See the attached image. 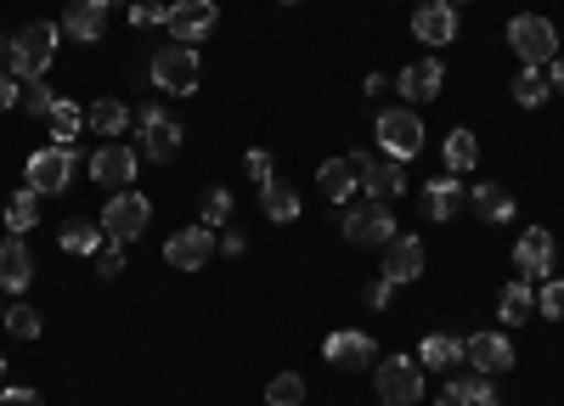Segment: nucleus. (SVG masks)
Masks as SVG:
<instances>
[{"label":"nucleus","instance_id":"cd10ccee","mask_svg":"<svg viewBox=\"0 0 564 406\" xmlns=\"http://www.w3.org/2000/svg\"><path fill=\"white\" fill-rule=\"evenodd\" d=\"M57 243H63V254H102V226L97 220H68Z\"/></svg>","mask_w":564,"mask_h":406},{"label":"nucleus","instance_id":"9d476101","mask_svg":"<svg viewBox=\"0 0 564 406\" xmlns=\"http://www.w3.org/2000/svg\"><path fill=\"white\" fill-rule=\"evenodd\" d=\"M215 23H220L215 0H175V7H164V29H170L181 45H198Z\"/></svg>","mask_w":564,"mask_h":406},{"label":"nucleus","instance_id":"c9c22d12","mask_svg":"<svg viewBox=\"0 0 564 406\" xmlns=\"http://www.w3.org/2000/svg\"><path fill=\"white\" fill-rule=\"evenodd\" d=\"M536 310L547 316V322H564V277H547L536 288Z\"/></svg>","mask_w":564,"mask_h":406},{"label":"nucleus","instance_id":"7c9ffc66","mask_svg":"<svg viewBox=\"0 0 564 406\" xmlns=\"http://www.w3.org/2000/svg\"><path fill=\"white\" fill-rule=\"evenodd\" d=\"M45 124H52V142H57V147H68L74 135H79V124H85V108H79V102H68V97H57V108H52V119H45Z\"/></svg>","mask_w":564,"mask_h":406},{"label":"nucleus","instance_id":"8fccbe9b","mask_svg":"<svg viewBox=\"0 0 564 406\" xmlns=\"http://www.w3.org/2000/svg\"><path fill=\"white\" fill-rule=\"evenodd\" d=\"M108 7H124V12H130V0H108Z\"/></svg>","mask_w":564,"mask_h":406},{"label":"nucleus","instance_id":"de8ad7c7","mask_svg":"<svg viewBox=\"0 0 564 406\" xmlns=\"http://www.w3.org/2000/svg\"><path fill=\"white\" fill-rule=\"evenodd\" d=\"M441 406H468V395H463V384H446V389H441Z\"/></svg>","mask_w":564,"mask_h":406},{"label":"nucleus","instance_id":"aec40b11","mask_svg":"<svg viewBox=\"0 0 564 406\" xmlns=\"http://www.w3.org/2000/svg\"><path fill=\"white\" fill-rule=\"evenodd\" d=\"M108 29V0H68V12H63V34L68 40H102Z\"/></svg>","mask_w":564,"mask_h":406},{"label":"nucleus","instance_id":"58836bf2","mask_svg":"<svg viewBox=\"0 0 564 406\" xmlns=\"http://www.w3.org/2000/svg\"><path fill=\"white\" fill-rule=\"evenodd\" d=\"M457 384H463L468 406H497V389L486 384V373H468V378H457Z\"/></svg>","mask_w":564,"mask_h":406},{"label":"nucleus","instance_id":"ea45409f","mask_svg":"<svg viewBox=\"0 0 564 406\" xmlns=\"http://www.w3.org/2000/svg\"><path fill=\"white\" fill-rule=\"evenodd\" d=\"M130 23L135 29H164V7H153V0H130Z\"/></svg>","mask_w":564,"mask_h":406},{"label":"nucleus","instance_id":"f704fd0d","mask_svg":"<svg viewBox=\"0 0 564 406\" xmlns=\"http://www.w3.org/2000/svg\"><path fill=\"white\" fill-rule=\"evenodd\" d=\"M90 124H97L102 135H119V130L130 124V108H124V102H113V97H102L97 108H90Z\"/></svg>","mask_w":564,"mask_h":406},{"label":"nucleus","instance_id":"4c0bfd02","mask_svg":"<svg viewBox=\"0 0 564 406\" xmlns=\"http://www.w3.org/2000/svg\"><path fill=\"white\" fill-rule=\"evenodd\" d=\"M226 215H231V193H226V187H209V193H204V226L215 232Z\"/></svg>","mask_w":564,"mask_h":406},{"label":"nucleus","instance_id":"f257e3e1","mask_svg":"<svg viewBox=\"0 0 564 406\" xmlns=\"http://www.w3.org/2000/svg\"><path fill=\"white\" fill-rule=\"evenodd\" d=\"M57 40H63L57 23H29V29L12 40V79H18V85L40 79L45 68L57 63Z\"/></svg>","mask_w":564,"mask_h":406},{"label":"nucleus","instance_id":"1a4fd4ad","mask_svg":"<svg viewBox=\"0 0 564 406\" xmlns=\"http://www.w3.org/2000/svg\"><path fill=\"white\" fill-rule=\"evenodd\" d=\"M350 164H356V175H361V193H367V198L390 204V198L406 193V164H395V158H372V153H350Z\"/></svg>","mask_w":564,"mask_h":406},{"label":"nucleus","instance_id":"ddd939ff","mask_svg":"<svg viewBox=\"0 0 564 406\" xmlns=\"http://www.w3.org/2000/svg\"><path fill=\"white\" fill-rule=\"evenodd\" d=\"M175 153H181V124L164 108H148V113H141V158L170 164Z\"/></svg>","mask_w":564,"mask_h":406},{"label":"nucleus","instance_id":"a878e982","mask_svg":"<svg viewBox=\"0 0 564 406\" xmlns=\"http://www.w3.org/2000/svg\"><path fill=\"white\" fill-rule=\"evenodd\" d=\"M468 209H475L480 220H491V226H497V220H508L520 204H513V198H508V187H497V180H480V187L468 193Z\"/></svg>","mask_w":564,"mask_h":406},{"label":"nucleus","instance_id":"423d86ee","mask_svg":"<svg viewBox=\"0 0 564 406\" xmlns=\"http://www.w3.org/2000/svg\"><path fill=\"white\" fill-rule=\"evenodd\" d=\"M390 238H395L390 204L367 198V204H350V209H345V243H356V249H384Z\"/></svg>","mask_w":564,"mask_h":406},{"label":"nucleus","instance_id":"6e6d98bb","mask_svg":"<svg viewBox=\"0 0 564 406\" xmlns=\"http://www.w3.org/2000/svg\"><path fill=\"white\" fill-rule=\"evenodd\" d=\"M452 7H463V0H452Z\"/></svg>","mask_w":564,"mask_h":406},{"label":"nucleus","instance_id":"37998d69","mask_svg":"<svg viewBox=\"0 0 564 406\" xmlns=\"http://www.w3.org/2000/svg\"><path fill=\"white\" fill-rule=\"evenodd\" d=\"M18 97H23V90H18V79H12V74H0V113H7V108H18Z\"/></svg>","mask_w":564,"mask_h":406},{"label":"nucleus","instance_id":"c03bdc74","mask_svg":"<svg viewBox=\"0 0 564 406\" xmlns=\"http://www.w3.org/2000/svg\"><path fill=\"white\" fill-rule=\"evenodd\" d=\"M0 406H45L34 389H7V395H0Z\"/></svg>","mask_w":564,"mask_h":406},{"label":"nucleus","instance_id":"4468645a","mask_svg":"<svg viewBox=\"0 0 564 406\" xmlns=\"http://www.w3.org/2000/svg\"><path fill=\"white\" fill-rule=\"evenodd\" d=\"M463 355H468V367H475V373L491 378V373H508L513 367V339L497 333V328L491 333H468L463 339Z\"/></svg>","mask_w":564,"mask_h":406},{"label":"nucleus","instance_id":"09e8293b","mask_svg":"<svg viewBox=\"0 0 564 406\" xmlns=\"http://www.w3.org/2000/svg\"><path fill=\"white\" fill-rule=\"evenodd\" d=\"M547 90H564V57H553V68H547Z\"/></svg>","mask_w":564,"mask_h":406},{"label":"nucleus","instance_id":"c85d7f7f","mask_svg":"<svg viewBox=\"0 0 564 406\" xmlns=\"http://www.w3.org/2000/svg\"><path fill=\"white\" fill-rule=\"evenodd\" d=\"M7 226H12V238H23V232H34V226H40V193H34V187L12 193V204H7Z\"/></svg>","mask_w":564,"mask_h":406},{"label":"nucleus","instance_id":"2f4dec72","mask_svg":"<svg viewBox=\"0 0 564 406\" xmlns=\"http://www.w3.org/2000/svg\"><path fill=\"white\" fill-rule=\"evenodd\" d=\"M547 97H553V90H547L542 68H520V74H513V102H520V108H542Z\"/></svg>","mask_w":564,"mask_h":406},{"label":"nucleus","instance_id":"5fc2aeb1","mask_svg":"<svg viewBox=\"0 0 564 406\" xmlns=\"http://www.w3.org/2000/svg\"><path fill=\"white\" fill-rule=\"evenodd\" d=\"M0 52H7V40H0Z\"/></svg>","mask_w":564,"mask_h":406},{"label":"nucleus","instance_id":"bb28decb","mask_svg":"<svg viewBox=\"0 0 564 406\" xmlns=\"http://www.w3.org/2000/svg\"><path fill=\"white\" fill-rule=\"evenodd\" d=\"M531 310H536V288H531V283H508V288H502V299H497L502 328H520V322H531Z\"/></svg>","mask_w":564,"mask_h":406},{"label":"nucleus","instance_id":"39448f33","mask_svg":"<svg viewBox=\"0 0 564 406\" xmlns=\"http://www.w3.org/2000/svg\"><path fill=\"white\" fill-rule=\"evenodd\" d=\"M148 220H153V204L124 187V193H113V204H102V238L108 243H135L141 232H148Z\"/></svg>","mask_w":564,"mask_h":406},{"label":"nucleus","instance_id":"6e6552de","mask_svg":"<svg viewBox=\"0 0 564 406\" xmlns=\"http://www.w3.org/2000/svg\"><path fill=\"white\" fill-rule=\"evenodd\" d=\"M68 180H74V147H40L34 158H29V187L40 193V198H57V193H68Z\"/></svg>","mask_w":564,"mask_h":406},{"label":"nucleus","instance_id":"49530a36","mask_svg":"<svg viewBox=\"0 0 564 406\" xmlns=\"http://www.w3.org/2000/svg\"><path fill=\"white\" fill-rule=\"evenodd\" d=\"M390 288H395V283H384V277H379V283L367 288V305H372V310H384V305H390Z\"/></svg>","mask_w":564,"mask_h":406},{"label":"nucleus","instance_id":"7ed1b4c3","mask_svg":"<svg viewBox=\"0 0 564 406\" xmlns=\"http://www.w3.org/2000/svg\"><path fill=\"white\" fill-rule=\"evenodd\" d=\"M372 384H379L384 406H417L423 400V361L417 355H384Z\"/></svg>","mask_w":564,"mask_h":406},{"label":"nucleus","instance_id":"a211bd4d","mask_svg":"<svg viewBox=\"0 0 564 406\" xmlns=\"http://www.w3.org/2000/svg\"><path fill=\"white\" fill-rule=\"evenodd\" d=\"M209 254H215V232H209L204 220H198V226H181V232L164 243V260H170L175 271H198Z\"/></svg>","mask_w":564,"mask_h":406},{"label":"nucleus","instance_id":"dca6fc26","mask_svg":"<svg viewBox=\"0 0 564 406\" xmlns=\"http://www.w3.org/2000/svg\"><path fill=\"white\" fill-rule=\"evenodd\" d=\"M135 153L130 147H119V142H108V147H97L90 153V180H97V187H108V193H124L130 180H135Z\"/></svg>","mask_w":564,"mask_h":406},{"label":"nucleus","instance_id":"79ce46f5","mask_svg":"<svg viewBox=\"0 0 564 406\" xmlns=\"http://www.w3.org/2000/svg\"><path fill=\"white\" fill-rule=\"evenodd\" d=\"M97 265H102V277H108V283H113V277H124V254H119V243H113V249H108Z\"/></svg>","mask_w":564,"mask_h":406},{"label":"nucleus","instance_id":"f8f14e48","mask_svg":"<svg viewBox=\"0 0 564 406\" xmlns=\"http://www.w3.org/2000/svg\"><path fill=\"white\" fill-rule=\"evenodd\" d=\"M322 361H327V367H339V373H367L372 367V339L361 328H339V333H327Z\"/></svg>","mask_w":564,"mask_h":406},{"label":"nucleus","instance_id":"c756f323","mask_svg":"<svg viewBox=\"0 0 564 406\" xmlns=\"http://www.w3.org/2000/svg\"><path fill=\"white\" fill-rule=\"evenodd\" d=\"M480 164V142H475V130H452L446 135V169L463 175V169H475Z\"/></svg>","mask_w":564,"mask_h":406},{"label":"nucleus","instance_id":"a19ab883","mask_svg":"<svg viewBox=\"0 0 564 406\" xmlns=\"http://www.w3.org/2000/svg\"><path fill=\"white\" fill-rule=\"evenodd\" d=\"M243 164H249V175H254V180H271V153H265V147H249V158H243Z\"/></svg>","mask_w":564,"mask_h":406},{"label":"nucleus","instance_id":"4be33fe9","mask_svg":"<svg viewBox=\"0 0 564 406\" xmlns=\"http://www.w3.org/2000/svg\"><path fill=\"white\" fill-rule=\"evenodd\" d=\"M316 187H322L327 204H350V193L361 187V175H356L350 158H327V164L316 169Z\"/></svg>","mask_w":564,"mask_h":406},{"label":"nucleus","instance_id":"0eeeda50","mask_svg":"<svg viewBox=\"0 0 564 406\" xmlns=\"http://www.w3.org/2000/svg\"><path fill=\"white\" fill-rule=\"evenodd\" d=\"M379 147H384V158H395V164L417 158V153H423V119H417L412 108L379 113Z\"/></svg>","mask_w":564,"mask_h":406},{"label":"nucleus","instance_id":"20e7f679","mask_svg":"<svg viewBox=\"0 0 564 406\" xmlns=\"http://www.w3.org/2000/svg\"><path fill=\"white\" fill-rule=\"evenodd\" d=\"M204 63H198V45H164V52L153 57V85L159 90H170V97H193V90H198V74Z\"/></svg>","mask_w":564,"mask_h":406},{"label":"nucleus","instance_id":"473e14b6","mask_svg":"<svg viewBox=\"0 0 564 406\" xmlns=\"http://www.w3.org/2000/svg\"><path fill=\"white\" fill-rule=\"evenodd\" d=\"M18 108H23L29 119H52V108H57L52 85H45V79H29V85H23V97H18Z\"/></svg>","mask_w":564,"mask_h":406},{"label":"nucleus","instance_id":"e433bc0d","mask_svg":"<svg viewBox=\"0 0 564 406\" xmlns=\"http://www.w3.org/2000/svg\"><path fill=\"white\" fill-rule=\"evenodd\" d=\"M0 328H7L12 339H40V310H29V305H12V310H7V322H0Z\"/></svg>","mask_w":564,"mask_h":406},{"label":"nucleus","instance_id":"603ef678","mask_svg":"<svg viewBox=\"0 0 564 406\" xmlns=\"http://www.w3.org/2000/svg\"><path fill=\"white\" fill-rule=\"evenodd\" d=\"M276 7H294V0H276Z\"/></svg>","mask_w":564,"mask_h":406},{"label":"nucleus","instance_id":"2eb2a0df","mask_svg":"<svg viewBox=\"0 0 564 406\" xmlns=\"http://www.w3.org/2000/svg\"><path fill=\"white\" fill-rule=\"evenodd\" d=\"M513 265H520V277L531 283V277H553V232L547 226H525L520 232V243H513Z\"/></svg>","mask_w":564,"mask_h":406},{"label":"nucleus","instance_id":"5701e85b","mask_svg":"<svg viewBox=\"0 0 564 406\" xmlns=\"http://www.w3.org/2000/svg\"><path fill=\"white\" fill-rule=\"evenodd\" d=\"M463 204H468V193H463L457 175H441V180H430V187H423V209H430V220H452Z\"/></svg>","mask_w":564,"mask_h":406},{"label":"nucleus","instance_id":"f3484780","mask_svg":"<svg viewBox=\"0 0 564 406\" xmlns=\"http://www.w3.org/2000/svg\"><path fill=\"white\" fill-rule=\"evenodd\" d=\"M412 34H417L423 45H452V40H457V7H452V0H417Z\"/></svg>","mask_w":564,"mask_h":406},{"label":"nucleus","instance_id":"864d4df0","mask_svg":"<svg viewBox=\"0 0 564 406\" xmlns=\"http://www.w3.org/2000/svg\"><path fill=\"white\" fill-rule=\"evenodd\" d=\"M0 322H7V305H0Z\"/></svg>","mask_w":564,"mask_h":406},{"label":"nucleus","instance_id":"412c9836","mask_svg":"<svg viewBox=\"0 0 564 406\" xmlns=\"http://www.w3.org/2000/svg\"><path fill=\"white\" fill-rule=\"evenodd\" d=\"M29 283H34V260L18 238H7L0 243V294H23Z\"/></svg>","mask_w":564,"mask_h":406},{"label":"nucleus","instance_id":"f03ea898","mask_svg":"<svg viewBox=\"0 0 564 406\" xmlns=\"http://www.w3.org/2000/svg\"><path fill=\"white\" fill-rule=\"evenodd\" d=\"M508 45H513V57H520L525 68H542V63L558 57V34H553V23L542 12H520V18H513L508 23Z\"/></svg>","mask_w":564,"mask_h":406},{"label":"nucleus","instance_id":"a18cd8bd","mask_svg":"<svg viewBox=\"0 0 564 406\" xmlns=\"http://www.w3.org/2000/svg\"><path fill=\"white\" fill-rule=\"evenodd\" d=\"M215 249H220V254H231V260H238V254H243L249 243H243V232H226V238H215Z\"/></svg>","mask_w":564,"mask_h":406},{"label":"nucleus","instance_id":"393cba45","mask_svg":"<svg viewBox=\"0 0 564 406\" xmlns=\"http://www.w3.org/2000/svg\"><path fill=\"white\" fill-rule=\"evenodd\" d=\"M417 361H423V373H452L457 361H463V339L430 333V339H423V350H417Z\"/></svg>","mask_w":564,"mask_h":406},{"label":"nucleus","instance_id":"9b49d317","mask_svg":"<svg viewBox=\"0 0 564 406\" xmlns=\"http://www.w3.org/2000/svg\"><path fill=\"white\" fill-rule=\"evenodd\" d=\"M441 85H446V63H441V57H417V63H406V68L395 74V90L406 97V108L435 102V97H441Z\"/></svg>","mask_w":564,"mask_h":406},{"label":"nucleus","instance_id":"6ab92c4d","mask_svg":"<svg viewBox=\"0 0 564 406\" xmlns=\"http://www.w3.org/2000/svg\"><path fill=\"white\" fill-rule=\"evenodd\" d=\"M417 277H423V243L395 232L384 243V283H417Z\"/></svg>","mask_w":564,"mask_h":406},{"label":"nucleus","instance_id":"72a5a7b5","mask_svg":"<svg viewBox=\"0 0 564 406\" xmlns=\"http://www.w3.org/2000/svg\"><path fill=\"white\" fill-rule=\"evenodd\" d=\"M265 400H271V406H305V378H300V373H276V378L265 384Z\"/></svg>","mask_w":564,"mask_h":406},{"label":"nucleus","instance_id":"b1692460","mask_svg":"<svg viewBox=\"0 0 564 406\" xmlns=\"http://www.w3.org/2000/svg\"><path fill=\"white\" fill-rule=\"evenodd\" d=\"M260 209H265V220H276V226H282V220H300V193L289 187V180L271 175V180H260Z\"/></svg>","mask_w":564,"mask_h":406},{"label":"nucleus","instance_id":"3c124183","mask_svg":"<svg viewBox=\"0 0 564 406\" xmlns=\"http://www.w3.org/2000/svg\"><path fill=\"white\" fill-rule=\"evenodd\" d=\"M0 378H7V355H0Z\"/></svg>","mask_w":564,"mask_h":406}]
</instances>
